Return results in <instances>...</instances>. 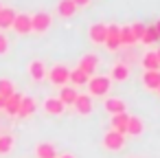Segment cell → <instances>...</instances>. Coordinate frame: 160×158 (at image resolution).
Segmentation results:
<instances>
[{
  "instance_id": "obj_1",
  "label": "cell",
  "mask_w": 160,
  "mask_h": 158,
  "mask_svg": "<svg viewBox=\"0 0 160 158\" xmlns=\"http://www.w3.org/2000/svg\"><path fill=\"white\" fill-rule=\"evenodd\" d=\"M86 86H88V94L90 97H105L110 92V77H105V75H92Z\"/></svg>"
},
{
  "instance_id": "obj_2",
  "label": "cell",
  "mask_w": 160,
  "mask_h": 158,
  "mask_svg": "<svg viewBox=\"0 0 160 158\" xmlns=\"http://www.w3.org/2000/svg\"><path fill=\"white\" fill-rule=\"evenodd\" d=\"M68 75H70V68L64 66V64H55V66L46 73V77L51 79V84H53V86H59V88H64V86L68 84Z\"/></svg>"
},
{
  "instance_id": "obj_3",
  "label": "cell",
  "mask_w": 160,
  "mask_h": 158,
  "mask_svg": "<svg viewBox=\"0 0 160 158\" xmlns=\"http://www.w3.org/2000/svg\"><path fill=\"white\" fill-rule=\"evenodd\" d=\"M51 24H53V18H51V13H44V11H40V13H35V16H31V33H46L48 29H51Z\"/></svg>"
},
{
  "instance_id": "obj_4",
  "label": "cell",
  "mask_w": 160,
  "mask_h": 158,
  "mask_svg": "<svg viewBox=\"0 0 160 158\" xmlns=\"http://www.w3.org/2000/svg\"><path fill=\"white\" fill-rule=\"evenodd\" d=\"M103 147L110 149V151H118V149L125 147V136L118 134V132H114V130H108L103 134Z\"/></svg>"
},
{
  "instance_id": "obj_5",
  "label": "cell",
  "mask_w": 160,
  "mask_h": 158,
  "mask_svg": "<svg viewBox=\"0 0 160 158\" xmlns=\"http://www.w3.org/2000/svg\"><path fill=\"white\" fill-rule=\"evenodd\" d=\"M11 29L18 35H29L31 33V16L29 13H16V20H13Z\"/></svg>"
},
{
  "instance_id": "obj_6",
  "label": "cell",
  "mask_w": 160,
  "mask_h": 158,
  "mask_svg": "<svg viewBox=\"0 0 160 158\" xmlns=\"http://www.w3.org/2000/svg\"><path fill=\"white\" fill-rule=\"evenodd\" d=\"M118 24H108L105 27V46L110 48V51H116L118 46H121V40H118Z\"/></svg>"
},
{
  "instance_id": "obj_7",
  "label": "cell",
  "mask_w": 160,
  "mask_h": 158,
  "mask_svg": "<svg viewBox=\"0 0 160 158\" xmlns=\"http://www.w3.org/2000/svg\"><path fill=\"white\" fill-rule=\"evenodd\" d=\"M72 108H75V112H77V114L88 116V114L92 112V97H90V94H77V99H75Z\"/></svg>"
},
{
  "instance_id": "obj_8",
  "label": "cell",
  "mask_w": 160,
  "mask_h": 158,
  "mask_svg": "<svg viewBox=\"0 0 160 158\" xmlns=\"http://www.w3.org/2000/svg\"><path fill=\"white\" fill-rule=\"evenodd\" d=\"M125 105H127V103H125L123 99H118V97H108V99L103 101V108H105V112H108L110 116L127 112V110H125Z\"/></svg>"
},
{
  "instance_id": "obj_9",
  "label": "cell",
  "mask_w": 160,
  "mask_h": 158,
  "mask_svg": "<svg viewBox=\"0 0 160 158\" xmlns=\"http://www.w3.org/2000/svg\"><path fill=\"white\" fill-rule=\"evenodd\" d=\"M77 68H79V70H83L88 77H92V75L97 73V68H99V57H97V55H92V53H90V55H83Z\"/></svg>"
},
{
  "instance_id": "obj_10",
  "label": "cell",
  "mask_w": 160,
  "mask_h": 158,
  "mask_svg": "<svg viewBox=\"0 0 160 158\" xmlns=\"http://www.w3.org/2000/svg\"><path fill=\"white\" fill-rule=\"evenodd\" d=\"M129 75H132V68H129V64H125V62H116V64L112 66V73H110V77H112L114 81H127Z\"/></svg>"
},
{
  "instance_id": "obj_11",
  "label": "cell",
  "mask_w": 160,
  "mask_h": 158,
  "mask_svg": "<svg viewBox=\"0 0 160 158\" xmlns=\"http://www.w3.org/2000/svg\"><path fill=\"white\" fill-rule=\"evenodd\" d=\"M46 66H44V62L42 59H33L31 64H29V75H31V79L33 81H42V79H46Z\"/></svg>"
},
{
  "instance_id": "obj_12",
  "label": "cell",
  "mask_w": 160,
  "mask_h": 158,
  "mask_svg": "<svg viewBox=\"0 0 160 158\" xmlns=\"http://www.w3.org/2000/svg\"><path fill=\"white\" fill-rule=\"evenodd\" d=\"M64 110H66V105H64L57 97H48V99H44V112H46V114L59 116V114H64Z\"/></svg>"
},
{
  "instance_id": "obj_13",
  "label": "cell",
  "mask_w": 160,
  "mask_h": 158,
  "mask_svg": "<svg viewBox=\"0 0 160 158\" xmlns=\"http://www.w3.org/2000/svg\"><path fill=\"white\" fill-rule=\"evenodd\" d=\"M142 86L147 90H158L160 86V70H142Z\"/></svg>"
},
{
  "instance_id": "obj_14",
  "label": "cell",
  "mask_w": 160,
  "mask_h": 158,
  "mask_svg": "<svg viewBox=\"0 0 160 158\" xmlns=\"http://www.w3.org/2000/svg\"><path fill=\"white\" fill-rule=\"evenodd\" d=\"M105 27H108V24H103V22H94V24L90 27L88 35H90V42H92V44H103V42H105Z\"/></svg>"
},
{
  "instance_id": "obj_15",
  "label": "cell",
  "mask_w": 160,
  "mask_h": 158,
  "mask_svg": "<svg viewBox=\"0 0 160 158\" xmlns=\"http://www.w3.org/2000/svg\"><path fill=\"white\" fill-rule=\"evenodd\" d=\"M35 110H38L35 99H33V97H22V101H20V110H18V116H20V119H29Z\"/></svg>"
},
{
  "instance_id": "obj_16",
  "label": "cell",
  "mask_w": 160,
  "mask_h": 158,
  "mask_svg": "<svg viewBox=\"0 0 160 158\" xmlns=\"http://www.w3.org/2000/svg\"><path fill=\"white\" fill-rule=\"evenodd\" d=\"M13 20H16V11L11 7H2V9H0V31L11 29Z\"/></svg>"
},
{
  "instance_id": "obj_17",
  "label": "cell",
  "mask_w": 160,
  "mask_h": 158,
  "mask_svg": "<svg viewBox=\"0 0 160 158\" xmlns=\"http://www.w3.org/2000/svg\"><path fill=\"white\" fill-rule=\"evenodd\" d=\"M127 121H129V114H127V112L114 114V116H112V130L125 136V134H127Z\"/></svg>"
},
{
  "instance_id": "obj_18",
  "label": "cell",
  "mask_w": 160,
  "mask_h": 158,
  "mask_svg": "<svg viewBox=\"0 0 160 158\" xmlns=\"http://www.w3.org/2000/svg\"><path fill=\"white\" fill-rule=\"evenodd\" d=\"M142 130H145L142 119L140 116H129V121H127V134L125 136H140Z\"/></svg>"
},
{
  "instance_id": "obj_19",
  "label": "cell",
  "mask_w": 160,
  "mask_h": 158,
  "mask_svg": "<svg viewBox=\"0 0 160 158\" xmlns=\"http://www.w3.org/2000/svg\"><path fill=\"white\" fill-rule=\"evenodd\" d=\"M75 11H77V5L72 0H59V5H57V16L59 18H72Z\"/></svg>"
},
{
  "instance_id": "obj_20",
  "label": "cell",
  "mask_w": 160,
  "mask_h": 158,
  "mask_svg": "<svg viewBox=\"0 0 160 158\" xmlns=\"http://www.w3.org/2000/svg\"><path fill=\"white\" fill-rule=\"evenodd\" d=\"M20 101H22V94H11L7 101H5V112L9 116H18V110H20Z\"/></svg>"
},
{
  "instance_id": "obj_21",
  "label": "cell",
  "mask_w": 160,
  "mask_h": 158,
  "mask_svg": "<svg viewBox=\"0 0 160 158\" xmlns=\"http://www.w3.org/2000/svg\"><path fill=\"white\" fill-rule=\"evenodd\" d=\"M77 94H79V92H77V88H72V86H64L57 99H59L64 105H72V103H75V99H77Z\"/></svg>"
},
{
  "instance_id": "obj_22",
  "label": "cell",
  "mask_w": 160,
  "mask_h": 158,
  "mask_svg": "<svg viewBox=\"0 0 160 158\" xmlns=\"http://www.w3.org/2000/svg\"><path fill=\"white\" fill-rule=\"evenodd\" d=\"M140 64H142V68H145V70H160V64H158L156 51L145 53V55H142V59H140Z\"/></svg>"
},
{
  "instance_id": "obj_23",
  "label": "cell",
  "mask_w": 160,
  "mask_h": 158,
  "mask_svg": "<svg viewBox=\"0 0 160 158\" xmlns=\"http://www.w3.org/2000/svg\"><path fill=\"white\" fill-rule=\"evenodd\" d=\"M35 156L38 158H57V151L51 143H40V145H35Z\"/></svg>"
},
{
  "instance_id": "obj_24",
  "label": "cell",
  "mask_w": 160,
  "mask_h": 158,
  "mask_svg": "<svg viewBox=\"0 0 160 158\" xmlns=\"http://www.w3.org/2000/svg\"><path fill=\"white\" fill-rule=\"evenodd\" d=\"M118 40H121V44H125V46H134L138 40H136V35L132 33V27H121L118 29Z\"/></svg>"
},
{
  "instance_id": "obj_25",
  "label": "cell",
  "mask_w": 160,
  "mask_h": 158,
  "mask_svg": "<svg viewBox=\"0 0 160 158\" xmlns=\"http://www.w3.org/2000/svg\"><path fill=\"white\" fill-rule=\"evenodd\" d=\"M88 79H90V77H88L83 70H79V68L70 70V75H68V81L72 84V88H75V86H86V84H88Z\"/></svg>"
},
{
  "instance_id": "obj_26",
  "label": "cell",
  "mask_w": 160,
  "mask_h": 158,
  "mask_svg": "<svg viewBox=\"0 0 160 158\" xmlns=\"http://www.w3.org/2000/svg\"><path fill=\"white\" fill-rule=\"evenodd\" d=\"M11 94H16V84H13L11 79L0 77V97H2V99H9Z\"/></svg>"
},
{
  "instance_id": "obj_27",
  "label": "cell",
  "mask_w": 160,
  "mask_h": 158,
  "mask_svg": "<svg viewBox=\"0 0 160 158\" xmlns=\"http://www.w3.org/2000/svg\"><path fill=\"white\" fill-rule=\"evenodd\" d=\"M13 143H16V138L11 136V134H0V154H11V149H13Z\"/></svg>"
},
{
  "instance_id": "obj_28",
  "label": "cell",
  "mask_w": 160,
  "mask_h": 158,
  "mask_svg": "<svg viewBox=\"0 0 160 158\" xmlns=\"http://www.w3.org/2000/svg\"><path fill=\"white\" fill-rule=\"evenodd\" d=\"M138 42H142V44H153V42H158V35H156V29H153V24L145 27V33L140 35V40H138Z\"/></svg>"
},
{
  "instance_id": "obj_29",
  "label": "cell",
  "mask_w": 160,
  "mask_h": 158,
  "mask_svg": "<svg viewBox=\"0 0 160 158\" xmlns=\"http://www.w3.org/2000/svg\"><path fill=\"white\" fill-rule=\"evenodd\" d=\"M7 51H9V40H7V35L0 31V55H7Z\"/></svg>"
},
{
  "instance_id": "obj_30",
  "label": "cell",
  "mask_w": 160,
  "mask_h": 158,
  "mask_svg": "<svg viewBox=\"0 0 160 158\" xmlns=\"http://www.w3.org/2000/svg\"><path fill=\"white\" fill-rule=\"evenodd\" d=\"M132 33L136 35V40H140V35L145 33V24H142V22H136V24H132Z\"/></svg>"
},
{
  "instance_id": "obj_31",
  "label": "cell",
  "mask_w": 160,
  "mask_h": 158,
  "mask_svg": "<svg viewBox=\"0 0 160 158\" xmlns=\"http://www.w3.org/2000/svg\"><path fill=\"white\" fill-rule=\"evenodd\" d=\"M72 3H75V5H77V9H79V7H86L90 0H72Z\"/></svg>"
},
{
  "instance_id": "obj_32",
  "label": "cell",
  "mask_w": 160,
  "mask_h": 158,
  "mask_svg": "<svg viewBox=\"0 0 160 158\" xmlns=\"http://www.w3.org/2000/svg\"><path fill=\"white\" fill-rule=\"evenodd\" d=\"M153 29H156V35H158V40H160V20L153 24Z\"/></svg>"
},
{
  "instance_id": "obj_33",
  "label": "cell",
  "mask_w": 160,
  "mask_h": 158,
  "mask_svg": "<svg viewBox=\"0 0 160 158\" xmlns=\"http://www.w3.org/2000/svg\"><path fill=\"white\" fill-rule=\"evenodd\" d=\"M5 101H7V99H2V97H0V110H5Z\"/></svg>"
},
{
  "instance_id": "obj_34",
  "label": "cell",
  "mask_w": 160,
  "mask_h": 158,
  "mask_svg": "<svg viewBox=\"0 0 160 158\" xmlns=\"http://www.w3.org/2000/svg\"><path fill=\"white\" fill-rule=\"evenodd\" d=\"M59 158H75L72 154H64V156H59Z\"/></svg>"
},
{
  "instance_id": "obj_35",
  "label": "cell",
  "mask_w": 160,
  "mask_h": 158,
  "mask_svg": "<svg viewBox=\"0 0 160 158\" xmlns=\"http://www.w3.org/2000/svg\"><path fill=\"white\" fill-rule=\"evenodd\" d=\"M156 57H158V64H160V48L156 51Z\"/></svg>"
},
{
  "instance_id": "obj_36",
  "label": "cell",
  "mask_w": 160,
  "mask_h": 158,
  "mask_svg": "<svg viewBox=\"0 0 160 158\" xmlns=\"http://www.w3.org/2000/svg\"><path fill=\"white\" fill-rule=\"evenodd\" d=\"M156 92H158V94H160V86H158V90H156Z\"/></svg>"
},
{
  "instance_id": "obj_37",
  "label": "cell",
  "mask_w": 160,
  "mask_h": 158,
  "mask_svg": "<svg viewBox=\"0 0 160 158\" xmlns=\"http://www.w3.org/2000/svg\"><path fill=\"white\" fill-rule=\"evenodd\" d=\"M0 9H2V5H0Z\"/></svg>"
}]
</instances>
